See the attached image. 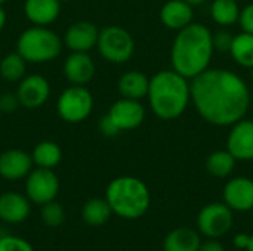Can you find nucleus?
I'll list each match as a JSON object with an SVG mask.
<instances>
[{
    "instance_id": "32",
    "label": "nucleus",
    "mask_w": 253,
    "mask_h": 251,
    "mask_svg": "<svg viewBox=\"0 0 253 251\" xmlns=\"http://www.w3.org/2000/svg\"><path fill=\"white\" fill-rule=\"evenodd\" d=\"M239 24L243 31L253 34V3H249L248 6H245L242 9Z\"/></svg>"
},
{
    "instance_id": "3",
    "label": "nucleus",
    "mask_w": 253,
    "mask_h": 251,
    "mask_svg": "<svg viewBox=\"0 0 253 251\" xmlns=\"http://www.w3.org/2000/svg\"><path fill=\"white\" fill-rule=\"evenodd\" d=\"M147 98L156 117L175 120L185 112L191 101V84L175 70H163L150 78Z\"/></svg>"
},
{
    "instance_id": "24",
    "label": "nucleus",
    "mask_w": 253,
    "mask_h": 251,
    "mask_svg": "<svg viewBox=\"0 0 253 251\" xmlns=\"http://www.w3.org/2000/svg\"><path fill=\"white\" fill-rule=\"evenodd\" d=\"M236 158L228 149H219L209 154L206 158V170L211 176L224 179L228 178L236 169Z\"/></svg>"
},
{
    "instance_id": "20",
    "label": "nucleus",
    "mask_w": 253,
    "mask_h": 251,
    "mask_svg": "<svg viewBox=\"0 0 253 251\" xmlns=\"http://www.w3.org/2000/svg\"><path fill=\"white\" fill-rule=\"evenodd\" d=\"M148 87H150V78L136 70L126 71L125 74L120 75L117 81V89L122 98L127 99H136L141 101L147 98L148 95Z\"/></svg>"
},
{
    "instance_id": "30",
    "label": "nucleus",
    "mask_w": 253,
    "mask_h": 251,
    "mask_svg": "<svg viewBox=\"0 0 253 251\" xmlns=\"http://www.w3.org/2000/svg\"><path fill=\"white\" fill-rule=\"evenodd\" d=\"M212 40H213V49L215 50H218L221 53H227L231 50L234 34L227 31V30H219L215 34H212Z\"/></svg>"
},
{
    "instance_id": "21",
    "label": "nucleus",
    "mask_w": 253,
    "mask_h": 251,
    "mask_svg": "<svg viewBox=\"0 0 253 251\" xmlns=\"http://www.w3.org/2000/svg\"><path fill=\"white\" fill-rule=\"evenodd\" d=\"M202 238L197 231L181 226L172 229L163 241V251H199Z\"/></svg>"
},
{
    "instance_id": "7",
    "label": "nucleus",
    "mask_w": 253,
    "mask_h": 251,
    "mask_svg": "<svg viewBox=\"0 0 253 251\" xmlns=\"http://www.w3.org/2000/svg\"><path fill=\"white\" fill-rule=\"evenodd\" d=\"M93 96L86 86H68L61 92L56 101L59 118L70 124H79L87 120L93 111Z\"/></svg>"
},
{
    "instance_id": "40",
    "label": "nucleus",
    "mask_w": 253,
    "mask_h": 251,
    "mask_svg": "<svg viewBox=\"0 0 253 251\" xmlns=\"http://www.w3.org/2000/svg\"><path fill=\"white\" fill-rule=\"evenodd\" d=\"M251 70H252V78H253V67H252V68H251Z\"/></svg>"
},
{
    "instance_id": "23",
    "label": "nucleus",
    "mask_w": 253,
    "mask_h": 251,
    "mask_svg": "<svg viewBox=\"0 0 253 251\" xmlns=\"http://www.w3.org/2000/svg\"><path fill=\"white\" fill-rule=\"evenodd\" d=\"M113 215V210L105 198H90L82 209V219L89 226L105 225Z\"/></svg>"
},
{
    "instance_id": "22",
    "label": "nucleus",
    "mask_w": 253,
    "mask_h": 251,
    "mask_svg": "<svg viewBox=\"0 0 253 251\" xmlns=\"http://www.w3.org/2000/svg\"><path fill=\"white\" fill-rule=\"evenodd\" d=\"M31 158L36 167L53 170L62 160V149L53 141H42L34 146Z\"/></svg>"
},
{
    "instance_id": "14",
    "label": "nucleus",
    "mask_w": 253,
    "mask_h": 251,
    "mask_svg": "<svg viewBox=\"0 0 253 251\" xmlns=\"http://www.w3.org/2000/svg\"><path fill=\"white\" fill-rule=\"evenodd\" d=\"M95 62L86 52H71L62 65L65 80L74 86H86L95 77Z\"/></svg>"
},
{
    "instance_id": "36",
    "label": "nucleus",
    "mask_w": 253,
    "mask_h": 251,
    "mask_svg": "<svg viewBox=\"0 0 253 251\" xmlns=\"http://www.w3.org/2000/svg\"><path fill=\"white\" fill-rule=\"evenodd\" d=\"M6 21H7L6 10L3 9V6H0V33L3 31V28H4V25H6Z\"/></svg>"
},
{
    "instance_id": "31",
    "label": "nucleus",
    "mask_w": 253,
    "mask_h": 251,
    "mask_svg": "<svg viewBox=\"0 0 253 251\" xmlns=\"http://www.w3.org/2000/svg\"><path fill=\"white\" fill-rule=\"evenodd\" d=\"M19 107L21 104L15 92H4L0 95V112L1 114H13Z\"/></svg>"
},
{
    "instance_id": "2",
    "label": "nucleus",
    "mask_w": 253,
    "mask_h": 251,
    "mask_svg": "<svg viewBox=\"0 0 253 251\" xmlns=\"http://www.w3.org/2000/svg\"><path fill=\"white\" fill-rule=\"evenodd\" d=\"M213 52L212 31L203 24L191 22L179 30L173 40L170 49L172 70L193 80L209 68Z\"/></svg>"
},
{
    "instance_id": "19",
    "label": "nucleus",
    "mask_w": 253,
    "mask_h": 251,
    "mask_svg": "<svg viewBox=\"0 0 253 251\" xmlns=\"http://www.w3.org/2000/svg\"><path fill=\"white\" fill-rule=\"evenodd\" d=\"M160 19L166 28L179 31L194 22V10L185 0H169L160 10Z\"/></svg>"
},
{
    "instance_id": "11",
    "label": "nucleus",
    "mask_w": 253,
    "mask_h": 251,
    "mask_svg": "<svg viewBox=\"0 0 253 251\" xmlns=\"http://www.w3.org/2000/svg\"><path fill=\"white\" fill-rule=\"evenodd\" d=\"M107 115L113 120L120 132H127L138 129L144 123L145 108L141 101L120 98L110 107Z\"/></svg>"
},
{
    "instance_id": "33",
    "label": "nucleus",
    "mask_w": 253,
    "mask_h": 251,
    "mask_svg": "<svg viewBox=\"0 0 253 251\" xmlns=\"http://www.w3.org/2000/svg\"><path fill=\"white\" fill-rule=\"evenodd\" d=\"M98 129H99L101 135H102V136H105V138H114V136H117V135L120 133L119 127L113 123V120H111L107 114L99 120V123H98Z\"/></svg>"
},
{
    "instance_id": "1",
    "label": "nucleus",
    "mask_w": 253,
    "mask_h": 251,
    "mask_svg": "<svg viewBox=\"0 0 253 251\" xmlns=\"http://www.w3.org/2000/svg\"><path fill=\"white\" fill-rule=\"evenodd\" d=\"M191 101L200 117L213 126L230 127L246 117L251 92L246 81L224 68H208L193 78Z\"/></svg>"
},
{
    "instance_id": "25",
    "label": "nucleus",
    "mask_w": 253,
    "mask_h": 251,
    "mask_svg": "<svg viewBox=\"0 0 253 251\" xmlns=\"http://www.w3.org/2000/svg\"><path fill=\"white\" fill-rule=\"evenodd\" d=\"M27 61L15 50L0 59V75L7 83H19L27 75Z\"/></svg>"
},
{
    "instance_id": "26",
    "label": "nucleus",
    "mask_w": 253,
    "mask_h": 251,
    "mask_svg": "<svg viewBox=\"0 0 253 251\" xmlns=\"http://www.w3.org/2000/svg\"><path fill=\"white\" fill-rule=\"evenodd\" d=\"M240 12L237 0H213L211 4V16L213 22L222 27H230L239 22Z\"/></svg>"
},
{
    "instance_id": "4",
    "label": "nucleus",
    "mask_w": 253,
    "mask_h": 251,
    "mask_svg": "<svg viewBox=\"0 0 253 251\" xmlns=\"http://www.w3.org/2000/svg\"><path fill=\"white\" fill-rule=\"evenodd\" d=\"M105 200L113 215L127 220L142 217L151 204L148 186L135 176H119L113 179L105 189Z\"/></svg>"
},
{
    "instance_id": "38",
    "label": "nucleus",
    "mask_w": 253,
    "mask_h": 251,
    "mask_svg": "<svg viewBox=\"0 0 253 251\" xmlns=\"http://www.w3.org/2000/svg\"><path fill=\"white\" fill-rule=\"evenodd\" d=\"M246 251H253V235H251V244H249V247H248Z\"/></svg>"
},
{
    "instance_id": "6",
    "label": "nucleus",
    "mask_w": 253,
    "mask_h": 251,
    "mask_svg": "<svg viewBox=\"0 0 253 251\" xmlns=\"http://www.w3.org/2000/svg\"><path fill=\"white\" fill-rule=\"evenodd\" d=\"M96 49L107 62L125 64L135 53V40L123 27L107 25L99 30Z\"/></svg>"
},
{
    "instance_id": "18",
    "label": "nucleus",
    "mask_w": 253,
    "mask_h": 251,
    "mask_svg": "<svg viewBox=\"0 0 253 251\" xmlns=\"http://www.w3.org/2000/svg\"><path fill=\"white\" fill-rule=\"evenodd\" d=\"M61 0H25L24 15L33 25L47 27L61 15Z\"/></svg>"
},
{
    "instance_id": "35",
    "label": "nucleus",
    "mask_w": 253,
    "mask_h": 251,
    "mask_svg": "<svg viewBox=\"0 0 253 251\" xmlns=\"http://www.w3.org/2000/svg\"><path fill=\"white\" fill-rule=\"evenodd\" d=\"M233 244L239 250H248V247L251 244V235H248V234H237L233 238Z\"/></svg>"
},
{
    "instance_id": "34",
    "label": "nucleus",
    "mask_w": 253,
    "mask_h": 251,
    "mask_svg": "<svg viewBox=\"0 0 253 251\" xmlns=\"http://www.w3.org/2000/svg\"><path fill=\"white\" fill-rule=\"evenodd\" d=\"M199 251H225V247L218 238H208L206 241H202Z\"/></svg>"
},
{
    "instance_id": "9",
    "label": "nucleus",
    "mask_w": 253,
    "mask_h": 251,
    "mask_svg": "<svg viewBox=\"0 0 253 251\" xmlns=\"http://www.w3.org/2000/svg\"><path fill=\"white\" fill-rule=\"evenodd\" d=\"M59 194V178L52 169L36 167L25 178V195L34 204L43 206L56 200Z\"/></svg>"
},
{
    "instance_id": "13",
    "label": "nucleus",
    "mask_w": 253,
    "mask_h": 251,
    "mask_svg": "<svg viewBox=\"0 0 253 251\" xmlns=\"http://www.w3.org/2000/svg\"><path fill=\"white\" fill-rule=\"evenodd\" d=\"M227 149L237 161H252L253 120L242 118L231 126L227 138Z\"/></svg>"
},
{
    "instance_id": "27",
    "label": "nucleus",
    "mask_w": 253,
    "mask_h": 251,
    "mask_svg": "<svg viewBox=\"0 0 253 251\" xmlns=\"http://www.w3.org/2000/svg\"><path fill=\"white\" fill-rule=\"evenodd\" d=\"M233 59L245 67V68H252L253 67V34L251 33H240L234 36L233 46L230 50Z\"/></svg>"
},
{
    "instance_id": "39",
    "label": "nucleus",
    "mask_w": 253,
    "mask_h": 251,
    "mask_svg": "<svg viewBox=\"0 0 253 251\" xmlns=\"http://www.w3.org/2000/svg\"><path fill=\"white\" fill-rule=\"evenodd\" d=\"M6 1H7V0H0V6H4V4H6Z\"/></svg>"
},
{
    "instance_id": "37",
    "label": "nucleus",
    "mask_w": 253,
    "mask_h": 251,
    "mask_svg": "<svg viewBox=\"0 0 253 251\" xmlns=\"http://www.w3.org/2000/svg\"><path fill=\"white\" fill-rule=\"evenodd\" d=\"M185 1H188L191 6H200V4H203V3H206L209 0H185Z\"/></svg>"
},
{
    "instance_id": "5",
    "label": "nucleus",
    "mask_w": 253,
    "mask_h": 251,
    "mask_svg": "<svg viewBox=\"0 0 253 251\" xmlns=\"http://www.w3.org/2000/svg\"><path fill=\"white\" fill-rule=\"evenodd\" d=\"M64 47L59 37L49 27L33 25L24 30L16 40V52L28 64H46L55 61Z\"/></svg>"
},
{
    "instance_id": "16",
    "label": "nucleus",
    "mask_w": 253,
    "mask_h": 251,
    "mask_svg": "<svg viewBox=\"0 0 253 251\" xmlns=\"http://www.w3.org/2000/svg\"><path fill=\"white\" fill-rule=\"evenodd\" d=\"M33 158L31 154L22 149H6L0 154V176L4 180L16 182L25 179L33 170Z\"/></svg>"
},
{
    "instance_id": "28",
    "label": "nucleus",
    "mask_w": 253,
    "mask_h": 251,
    "mask_svg": "<svg viewBox=\"0 0 253 251\" xmlns=\"http://www.w3.org/2000/svg\"><path fill=\"white\" fill-rule=\"evenodd\" d=\"M40 217L49 228H58L65 222V210L56 200L40 206Z\"/></svg>"
},
{
    "instance_id": "43",
    "label": "nucleus",
    "mask_w": 253,
    "mask_h": 251,
    "mask_svg": "<svg viewBox=\"0 0 253 251\" xmlns=\"http://www.w3.org/2000/svg\"><path fill=\"white\" fill-rule=\"evenodd\" d=\"M237 1H239V0H237Z\"/></svg>"
},
{
    "instance_id": "8",
    "label": "nucleus",
    "mask_w": 253,
    "mask_h": 251,
    "mask_svg": "<svg viewBox=\"0 0 253 251\" xmlns=\"http://www.w3.org/2000/svg\"><path fill=\"white\" fill-rule=\"evenodd\" d=\"M234 212L225 203H211L202 207L197 216L199 232L208 238H221L231 231Z\"/></svg>"
},
{
    "instance_id": "41",
    "label": "nucleus",
    "mask_w": 253,
    "mask_h": 251,
    "mask_svg": "<svg viewBox=\"0 0 253 251\" xmlns=\"http://www.w3.org/2000/svg\"><path fill=\"white\" fill-rule=\"evenodd\" d=\"M61 1H67V0H61Z\"/></svg>"
},
{
    "instance_id": "10",
    "label": "nucleus",
    "mask_w": 253,
    "mask_h": 251,
    "mask_svg": "<svg viewBox=\"0 0 253 251\" xmlns=\"http://www.w3.org/2000/svg\"><path fill=\"white\" fill-rule=\"evenodd\" d=\"M50 83L46 77L40 74H28L25 75L15 90L19 104L25 109H37L43 107L50 98Z\"/></svg>"
},
{
    "instance_id": "17",
    "label": "nucleus",
    "mask_w": 253,
    "mask_h": 251,
    "mask_svg": "<svg viewBox=\"0 0 253 251\" xmlns=\"http://www.w3.org/2000/svg\"><path fill=\"white\" fill-rule=\"evenodd\" d=\"M31 213V201L27 195L7 191L0 194V220L18 225L28 219Z\"/></svg>"
},
{
    "instance_id": "12",
    "label": "nucleus",
    "mask_w": 253,
    "mask_h": 251,
    "mask_svg": "<svg viewBox=\"0 0 253 251\" xmlns=\"http://www.w3.org/2000/svg\"><path fill=\"white\" fill-rule=\"evenodd\" d=\"M99 37V28L89 21H77L73 22L64 33L62 41L64 46L70 49V52H86L89 53L93 47H96Z\"/></svg>"
},
{
    "instance_id": "15",
    "label": "nucleus",
    "mask_w": 253,
    "mask_h": 251,
    "mask_svg": "<svg viewBox=\"0 0 253 251\" xmlns=\"http://www.w3.org/2000/svg\"><path fill=\"white\" fill-rule=\"evenodd\" d=\"M224 203L233 212H251L253 209V180L249 178H233L224 186Z\"/></svg>"
},
{
    "instance_id": "29",
    "label": "nucleus",
    "mask_w": 253,
    "mask_h": 251,
    "mask_svg": "<svg viewBox=\"0 0 253 251\" xmlns=\"http://www.w3.org/2000/svg\"><path fill=\"white\" fill-rule=\"evenodd\" d=\"M0 251H34V247L24 238L15 235L0 237Z\"/></svg>"
},
{
    "instance_id": "42",
    "label": "nucleus",
    "mask_w": 253,
    "mask_h": 251,
    "mask_svg": "<svg viewBox=\"0 0 253 251\" xmlns=\"http://www.w3.org/2000/svg\"><path fill=\"white\" fill-rule=\"evenodd\" d=\"M0 114H1V112H0Z\"/></svg>"
}]
</instances>
